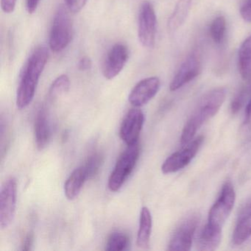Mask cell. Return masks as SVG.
I'll return each instance as SVG.
<instances>
[{
	"mask_svg": "<svg viewBox=\"0 0 251 251\" xmlns=\"http://www.w3.org/2000/svg\"><path fill=\"white\" fill-rule=\"evenodd\" d=\"M86 180V175L83 167L75 169L64 184V194L67 199L73 201L77 198Z\"/></svg>",
	"mask_w": 251,
	"mask_h": 251,
	"instance_id": "cell-20",
	"label": "cell"
},
{
	"mask_svg": "<svg viewBox=\"0 0 251 251\" xmlns=\"http://www.w3.org/2000/svg\"><path fill=\"white\" fill-rule=\"evenodd\" d=\"M246 94L247 89L245 88H242L237 92L236 96L232 100L231 105H230V110H231L232 114H236V113L240 111L241 108L243 106L244 102H245Z\"/></svg>",
	"mask_w": 251,
	"mask_h": 251,
	"instance_id": "cell-25",
	"label": "cell"
},
{
	"mask_svg": "<svg viewBox=\"0 0 251 251\" xmlns=\"http://www.w3.org/2000/svg\"><path fill=\"white\" fill-rule=\"evenodd\" d=\"M129 50L123 44H116L104 59L102 73L107 80H112L120 75L128 61Z\"/></svg>",
	"mask_w": 251,
	"mask_h": 251,
	"instance_id": "cell-11",
	"label": "cell"
},
{
	"mask_svg": "<svg viewBox=\"0 0 251 251\" xmlns=\"http://www.w3.org/2000/svg\"><path fill=\"white\" fill-rule=\"evenodd\" d=\"M226 89L218 87L207 92L200 100L195 111L183 127L180 144L186 145L192 142L200 127L218 112L226 98Z\"/></svg>",
	"mask_w": 251,
	"mask_h": 251,
	"instance_id": "cell-2",
	"label": "cell"
},
{
	"mask_svg": "<svg viewBox=\"0 0 251 251\" xmlns=\"http://www.w3.org/2000/svg\"><path fill=\"white\" fill-rule=\"evenodd\" d=\"M33 240H34V235L33 232H29L23 241V251H30L33 245Z\"/></svg>",
	"mask_w": 251,
	"mask_h": 251,
	"instance_id": "cell-30",
	"label": "cell"
},
{
	"mask_svg": "<svg viewBox=\"0 0 251 251\" xmlns=\"http://www.w3.org/2000/svg\"><path fill=\"white\" fill-rule=\"evenodd\" d=\"M194 0H178L173 14L170 16L168 21V29L170 32L178 30L187 20Z\"/></svg>",
	"mask_w": 251,
	"mask_h": 251,
	"instance_id": "cell-16",
	"label": "cell"
},
{
	"mask_svg": "<svg viewBox=\"0 0 251 251\" xmlns=\"http://www.w3.org/2000/svg\"><path fill=\"white\" fill-rule=\"evenodd\" d=\"M227 25L223 16L215 17L209 26V35L214 44L220 45L224 42L226 38Z\"/></svg>",
	"mask_w": 251,
	"mask_h": 251,
	"instance_id": "cell-21",
	"label": "cell"
},
{
	"mask_svg": "<svg viewBox=\"0 0 251 251\" xmlns=\"http://www.w3.org/2000/svg\"><path fill=\"white\" fill-rule=\"evenodd\" d=\"M49 58L48 48L39 46L30 54L20 75L17 93V105L20 109L27 108L34 98L36 88Z\"/></svg>",
	"mask_w": 251,
	"mask_h": 251,
	"instance_id": "cell-1",
	"label": "cell"
},
{
	"mask_svg": "<svg viewBox=\"0 0 251 251\" xmlns=\"http://www.w3.org/2000/svg\"><path fill=\"white\" fill-rule=\"evenodd\" d=\"M204 137L198 136L186 145L181 151L174 152L168 157L161 166L164 174H170L182 170L192 161L201 148Z\"/></svg>",
	"mask_w": 251,
	"mask_h": 251,
	"instance_id": "cell-8",
	"label": "cell"
},
{
	"mask_svg": "<svg viewBox=\"0 0 251 251\" xmlns=\"http://www.w3.org/2000/svg\"><path fill=\"white\" fill-rule=\"evenodd\" d=\"M236 201V192L233 184L227 180L222 188L220 196L208 213L207 225L214 228L222 229L231 213Z\"/></svg>",
	"mask_w": 251,
	"mask_h": 251,
	"instance_id": "cell-5",
	"label": "cell"
},
{
	"mask_svg": "<svg viewBox=\"0 0 251 251\" xmlns=\"http://www.w3.org/2000/svg\"><path fill=\"white\" fill-rule=\"evenodd\" d=\"M240 15L246 23H251V0H245L240 8Z\"/></svg>",
	"mask_w": 251,
	"mask_h": 251,
	"instance_id": "cell-27",
	"label": "cell"
},
{
	"mask_svg": "<svg viewBox=\"0 0 251 251\" xmlns=\"http://www.w3.org/2000/svg\"><path fill=\"white\" fill-rule=\"evenodd\" d=\"M70 12L67 6L61 5L54 15L49 39L50 48L52 52H61L71 42L73 30Z\"/></svg>",
	"mask_w": 251,
	"mask_h": 251,
	"instance_id": "cell-3",
	"label": "cell"
},
{
	"mask_svg": "<svg viewBox=\"0 0 251 251\" xmlns=\"http://www.w3.org/2000/svg\"><path fill=\"white\" fill-rule=\"evenodd\" d=\"M103 163V156L98 151H94L86 158V162L83 166L86 180L94 178L99 173L100 170Z\"/></svg>",
	"mask_w": 251,
	"mask_h": 251,
	"instance_id": "cell-23",
	"label": "cell"
},
{
	"mask_svg": "<svg viewBox=\"0 0 251 251\" xmlns=\"http://www.w3.org/2000/svg\"><path fill=\"white\" fill-rule=\"evenodd\" d=\"M35 139L36 146L40 151L45 149L49 143L51 136L49 116L45 107L38 111L34 123Z\"/></svg>",
	"mask_w": 251,
	"mask_h": 251,
	"instance_id": "cell-14",
	"label": "cell"
},
{
	"mask_svg": "<svg viewBox=\"0 0 251 251\" xmlns=\"http://www.w3.org/2000/svg\"><path fill=\"white\" fill-rule=\"evenodd\" d=\"M78 70L81 72L89 71L92 69V61L89 56H83V58H80L79 61Z\"/></svg>",
	"mask_w": 251,
	"mask_h": 251,
	"instance_id": "cell-29",
	"label": "cell"
},
{
	"mask_svg": "<svg viewBox=\"0 0 251 251\" xmlns=\"http://www.w3.org/2000/svg\"><path fill=\"white\" fill-rule=\"evenodd\" d=\"M157 33V17L155 9L151 2H143L139 14L138 37L142 46L153 48Z\"/></svg>",
	"mask_w": 251,
	"mask_h": 251,
	"instance_id": "cell-6",
	"label": "cell"
},
{
	"mask_svg": "<svg viewBox=\"0 0 251 251\" xmlns=\"http://www.w3.org/2000/svg\"><path fill=\"white\" fill-rule=\"evenodd\" d=\"M40 0H26V9L30 14H34L39 6Z\"/></svg>",
	"mask_w": 251,
	"mask_h": 251,
	"instance_id": "cell-31",
	"label": "cell"
},
{
	"mask_svg": "<svg viewBox=\"0 0 251 251\" xmlns=\"http://www.w3.org/2000/svg\"><path fill=\"white\" fill-rule=\"evenodd\" d=\"M140 154L139 142L131 145L123 151L119 157L114 170L108 179V189L111 192H117L121 189L126 180L133 172Z\"/></svg>",
	"mask_w": 251,
	"mask_h": 251,
	"instance_id": "cell-4",
	"label": "cell"
},
{
	"mask_svg": "<svg viewBox=\"0 0 251 251\" xmlns=\"http://www.w3.org/2000/svg\"><path fill=\"white\" fill-rule=\"evenodd\" d=\"M130 239L124 232L117 230L110 234L105 244V251H123L128 248Z\"/></svg>",
	"mask_w": 251,
	"mask_h": 251,
	"instance_id": "cell-22",
	"label": "cell"
},
{
	"mask_svg": "<svg viewBox=\"0 0 251 251\" xmlns=\"http://www.w3.org/2000/svg\"><path fill=\"white\" fill-rule=\"evenodd\" d=\"M251 236V201L241 211L233 233V242L241 245Z\"/></svg>",
	"mask_w": 251,
	"mask_h": 251,
	"instance_id": "cell-15",
	"label": "cell"
},
{
	"mask_svg": "<svg viewBox=\"0 0 251 251\" xmlns=\"http://www.w3.org/2000/svg\"><path fill=\"white\" fill-rule=\"evenodd\" d=\"M245 125L248 127H251V99L248 102L245 110Z\"/></svg>",
	"mask_w": 251,
	"mask_h": 251,
	"instance_id": "cell-32",
	"label": "cell"
},
{
	"mask_svg": "<svg viewBox=\"0 0 251 251\" xmlns=\"http://www.w3.org/2000/svg\"><path fill=\"white\" fill-rule=\"evenodd\" d=\"M199 223L197 214H191L180 223L176 229L169 243L168 251H189Z\"/></svg>",
	"mask_w": 251,
	"mask_h": 251,
	"instance_id": "cell-9",
	"label": "cell"
},
{
	"mask_svg": "<svg viewBox=\"0 0 251 251\" xmlns=\"http://www.w3.org/2000/svg\"><path fill=\"white\" fill-rule=\"evenodd\" d=\"M161 81L158 77H150L139 81L133 87L128 97L133 106H143L150 102L159 91Z\"/></svg>",
	"mask_w": 251,
	"mask_h": 251,
	"instance_id": "cell-13",
	"label": "cell"
},
{
	"mask_svg": "<svg viewBox=\"0 0 251 251\" xmlns=\"http://www.w3.org/2000/svg\"><path fill=\"white\" fill-rule=\"evenodd\" d=\"M145 119V114L137 107L127 113L120 130V137L126 145H131L139 142Z\"/></svg>",
	"mask_w": 251,
	"mask_h": 251,
	"instance_id": "cell-12",
	"label": "cell"
},
{
	"mask_svg": "<svg viewBox=\"0 0 251 251\" xmlns=\"http://www.w3.org/2000/svg\"><path fill=\"white\" fill-rule=\"evenodd\" d=\"M238 70L244 80L251 78V35L241 45L238 52Z\"/></svg>",
	"mask_w": 251,
	"mask_h": 251,
	"instance_id": "cell-19",
	"label": "cell"
},
{
	"mask_svg": "<svg viewBox=\"0 0 251 251\" xmlns=\"http://www.w3.org/2000/svg\"><path fill=\"white\" fill-rule=\"evenodd\" d=\"M222 229L214 228L205 225L198 239V249L200 251H214L221 242Z\"/></svg>",
	"mask_w": 251,
	"mask_h": 251,
	"instance_id": "cell-18",
	"label": "cell"
},
{
	"mask_svg": "<svg viewBox=\"0 0 251 251\" xmlns=\"http://www.w3.org/2000/svg\"><path fill=\"white\" fill-rule=\"evenodd\" d=\"M17 182L10 177L4 182L0 192V227L5 229L12 223L17 208Z\"/></svg>",
	"mask_w": 251,
	"mask_h": 251,
	"instance_id": "cell-7",
	"label": "cell"
},
{
	"mask_svg": "<svg viewBox=\"0 0 251 251\" xmlns=\"http://www.w3.org/2000/svg\"><path fill=\"white\" fill-rule=\"evenodd\" d=\"M17 0H1L0 5L2 11L5 14H12L15 10Z\"/></svg>",
	"mask_w": 251,
	"mask_h": 251,
	"instance_id": "cell-28",
	"label": "cell"
},
{
	"mask_svg": "<svg viewBox=\"0 0 251 251\" xmlns=\"http://www.w3.org/2000/svg\"><path fill=\"white\" fill-rule=\"evenodd\" d=\"M70 88V80L67 75H61L57 77L50 86L49 97L54 100L69 92Z\"/></svg>",
	"mask_w": 251,
	"mask_h": 251,
	"instance_id": "cell-24",
	"label": "cell"
},
{
	"mask_svg": "<svg viewBox=\"0 0 251 251\" xmlns=\"http://www.w3.org/2000/svg\"><path fill=\"white\" fill-rule=\"evenodd\" d=\"M152 226V220L151 211L149 208L143 207L141 210L137 234V245L139 248L146 249L149 247Z\"/></svg>",
	"mask_w": 251,
	"mask_h": 251,
	"instance_id": "cell-17",
	"label": "cell"
},
{
	"mask_svg": "<svg viewBox=\"0 0 251 251\" xmlns=\"http://www.w3.org/2000/svg\"><path fill=\"white\" fill-rule=\"evenodd\" d=\"M202 60L197 52H192L179 67L170 85L171 92H176L196 78L202 72Z\"/></svg>",
	"mask_w": 251,
	"mask_h": 251,
	"instance_id": "cell-10",
	"label": "cell"
},
{
	"mask_svg": "<svg viewBox=\"0 0 251 251\" xmlns=\"http://www.w3.org/2000/svg\"><path fill=\"white\" fill-rule=\"evenodd\" d=\"M64 1L69 11L73 14H77L80 12L87 2V0H64Z\"/></svg>",
	"mask_w": 251,
	"mask_h": 251,
	"instance_id": "cell-26",
	"label": "cell"
}]
</instances>
